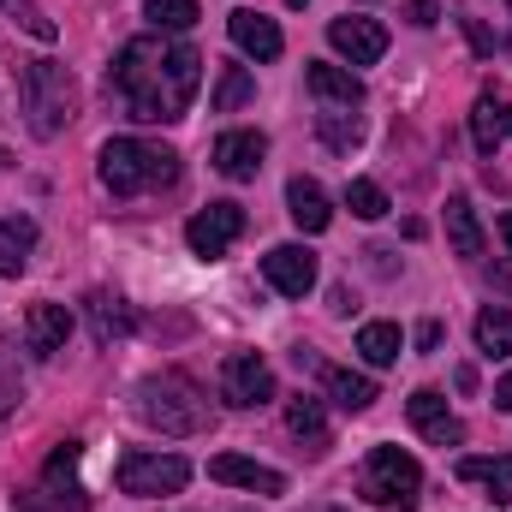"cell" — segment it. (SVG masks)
Listing matches in <instances>:
<instances>
[{"label": "cell", "instance_id": "cell-41", "mask_svg": "<svg viewBox=\"0 0 512 512\" xmlns=\"http://www.w3.org/2000/svg\"><path fill=\"white\" fill-rule=\"evenodd\" d=\"M245 512H251V507H245Z\"/></svg>", "mask_w": 512, "mask_h": 512}, {"label": "cell", "instance_id": "cell-34", "mask_svg": "<svg viewBox=\"0 0 512 512\" xmlns=\"http://www.w3.org/2000/svg\"><path fill=\"white\" fill-rule=\"evenodd\" d=\"M405 24L429 30V24H441V6H435V0H411V6H405Z\"/></svg>", "mask_w": 512, "mask_h": 512}, {"label": "cell", "instance_id": "cell-36", "mask_svg": "<svg viewBox=\"0 0 512 512\" xmlns=\"http://www.w3.org/2000/svg\"><path fill=\"white\" fill-rule=\"evenodd\" d=\"M417 346L435 352V346H441V322H423V328H417Z\"/></svg>", "mask_w": 512, "mask_h": 512}, {"label": "cell", "instance_id": "cell-26", "mask_svg": "<svg viewBox=\"0 0 512 512\" xmlns=\"http://www.w3.org/2000/svg\"><path fill=\"white\" fill-rule=\"evenodd\" d=\"M286 429H292L298 441H310V447H322V441H328V417H322V399H310V393H298V399H286Z\"/></svg>", "mask_w": 512, "mask_h": 512}, {"label": "cell", "instance_id": "cell-5", "mask_svg": "<svg viewBox=\"0 0 512 512\" xmlns=\"http://www.w3.org/2000/svg\"><path fill=\"white\" fill-rule=\"evenodd\" d=\"M358 495L370 507H387V512H411L423 501V465L399 447H370L364 471H358Z\"/></svg>", "mask_w": 512, "mask_h": 512}, {"label": "cell", "instance_id": "cell-16", "mask_svg": "<svg viewBox=\"0 0 512 512\" xmlns=\"http://www.w3.org/2000/svg\"><path fill=\"white\" fill-rule=\"evenodd\" d=\"M84 310H90V334H96V346H114V340H126L131 328H137V310H131L120 292H90Z\"/></svg>", "mask_w": 512, "mask_h": 512}, {"label": "cell", "instance_id": "cell-40", "mask_svg": "<svg viewBox=\"0 0 512 512\" xmlns=\"http://www.w3.org/2000/svg\"><path fill=\"white\" fill-rule=\"evenodd\" d=\"M310 512H334V507H310Z\"/></svg>", "mask_w": 512, "mask_h": 512}, {"label": "cell", "instance_id": "cell-14", "mask_svg": "<svg viewBox=\"0 0 512 512\" xmlns=\"http://www.w3.org/2000/svg\"><path fill=\"white\" fill-rule=\"evenodd\" d=\"M209 477H215V483H233V489H251V495H286V477H280L274 465L245 459V453H221V459H209Z\"/></svg>", "mask_w": 512, "mask_h": 512}, {"label": "cell", "instance_id": "cell-13", "mask_svg": "<svg viewBox=\"0 0 512 512\" xmlns=\"http://www.w3.org/2000/svg\"><path fill=\"white\" fill-rule=\"evenodd\" d=\"M66 340H72V310H66V304H30V316H24V346H30L36 358H54V352H66Z\"/></svg>", "mask_w": 512, "mask_h": 512}, {"label": "cell", "instance_id": "cell-37", "mask_svg": "<svg viewBox=\"0 0 512 512\" xmlns=\"http://www.w3.org/2000/svg\"><path fill=\"white\" fill-rule=\"evenodd\" d=\"M495 411H512V370L495 382Z\"/></svg>", "mask_w": 512, "mask_h": 512}, {"label": "cell", "instance_id": "cell-6", "mask_svg": "<svg viewBox=\"0 0 512 512\" xmlns=\"http://www.w3.org/2000/svg\"><path fill=\"white\" fill-rule=\"evenodd\" d=\"M191 483V465L179 453H149V447H131L120 459V495L137 501H155V495H179Z\"/></svg>", "mask_w": 512, "mask_h": 512}, {"label": "cell", "instance_id": "cell-25", "mask_svg": "<svg viewBox=\"0 0 512 512\" xmlns=\"http://www.w3.org/2000/svg\"><path fill=\"white\" fill-rule=\"evenodd\" d=\"M30 245H36V221H0V274H24L30 262Z\"/></svg>", "mask_w": 512, "mask_h": 512}, {"label": "cell", "instance_id": "cell-12", "mask_svg": "<svg viewBox=\"0 0 512 512\" xmlns=\"http://www.w3.org/2000/svg\"><path fill=\"white\" fill-rule=\"evenodd\" d=\"M262 155H268V137L262 131H221L215 137V167L227 179H239V185L262 173Z\"/></svg>", "mask_w": 512, "mask_h": 512}, {"label": "cell", "instance_id": "cell-10", "mask_svg": "<svg viewBox=\"0 0 512 512\" xmlns=\"http://www.w3.org/2000/svg\"><path fill=\"white\" fill-rule=\"evenodd\" d=\"M328 42H334V54L352 60V66H376V60L387 54V30L382 24H376V18H352V12L328 24Z\"/></svg>", "mask_w": 512, "mask_h": 512}, {"label": "cell", "instance_id": "cell-31", "mask_svg": "<svg viewBox=\"0 0 512 512\" xmlns=\"http://www.w3.org/2000/svg\"><path fill=\"white\" fill-rule=\"evenodd\" d=\"M143 18H149L155 30H191V24H197V0H149Z\"/></svg>", "mask_w": 512, "mask_h": 512}, {"label": "cell", "instance_id": "cell-1", "mask_svg": "<svg viewBox=\"0 0 512 512\" xmlns=\"http://www.w3.org/2000/svg\"><path fill=\"white\" fill-rule=\"evenodd\" d=\"M197 84H203V54L191 42H161V36H137L120 48L114 72H108V90L126 102L131 120L143 126H173L191 114L197 102Z\"/></svg>", "mask_w": 512, "mask_h": 512}, {"label": "cell", "instance_id": "cell-28", "mask_svg": "<svg viewBox=\"0 0 512 512\" xmlns=\"http://www.w3.org/2000/svg\"><path fill=\"white\" fill-rule=\"evenodd\" d=\"M251 96H256V78H251V72H245V66H221L215 96H209V102H215V114H239Z\"/></svg>", "mask_w": 512, "mask_h": 512}, {"label": "cell", "instance_id": "cell-22", "mask_svg": "<svg viewBox=\"0 0 512 512\" xmlns=\"http://www.w3.org/2000/svg\"><path fill=\"white\" fill-rule=\"evenodd\" d=\"M322 387H328V399H334L340 411H370V405H376V382H370L364 370H328V364H322Z\"/></svg>", "mask_w": 512, "mask_h": 512}, {"label": "cell", "instance_id": "cell-18", "mask_svg": "<svg viewBox=\"0 0 512 512\" xmlns=\"http://www.w3.org/2000/svg\"><path fill=\"white\" fill-rule=\"evenodd\" d=\"M286 215L298 221V233H328L334 203H328V191H322L316 179H292V185H286Z\"/></svg>", "mask_w": 512, "mask_h": 512}, {"label": "cell", "instance_id": "cell-24", "mask_svg": "<svg viewBox=\"0 0 512 512\" xmlns=\"http://www.w3.org/2000/svg\"><path fill=\"white\" fill-rule=\"evenodd\" d=\"M477 352L483 358H512V310L507 304L477 310Z\"/></svg>", "mask_w": 512, "mask_h": 512}, {"label": "cell", "instance_id": "cell-23", "mask_svg": "<svg viewBox=\"0 0 512 512\" xmlns=\"http://www.w3.org/2000/svg\"><path fill=\"white\" fill-rule=\"evenodd\" d=\"M399 352H405V340H399V328H393V322H364V328H358V358H364L370 370L399 364Z\"/></svg>", "mask_w": 512, "mask_h": 512}, {"label": "cell", "instance_id": "cell-32", "mask_svg": "<svg viewBox=\"0 0 512 512\" xmlns=\"http://www.w3.org/2000/svg\"><path fill=\"white\" fill-rule=\"evenodd\" d=\"M78 459H84V447H78V441H60V447H54V459H48V471H42V483H48V489H60V483H66V495H72V489H78V483H72Z\"/></svg>", "mask_w": 512, "mask_h": 512}, {"label": "cell", "instance_id": "cell-30", "mask_svg": "<svg viewBox=\"0 0 512 512\" xmlns=\"http://www.w3.org/2000/svg\"><path fill=\"white\" fill-rule=\"evenodd\" d=\"M346 209H352L358 221H382L387 215V191L376 185V179H352V185H346Z\"/></svg>", "mask_w": 512, "mask_h": 512}, {"label": "cell", "instance_id": "cell-39", "mask_svg": "<svg viewBox=\"0 0 512 512\" xmlns=\"http://www.w3.org/2000/svg\"><path fill=\"white\" fill-rule=\"evenodd\" d=\"M6 167H12V161H6V149H0V173H6Z\"/></svg>", "mask_w": 512, "mask_h": 512}, {"label": "cell", "instance_id": "cell-38", "mask_svg": "<svg viewBox=\"0 0 512 512\" xmlns=\"http://www.w3.org/2000/svg\"><path fill=\"white\" fill-rule=\"evenodd\" d=\"M501 245H507V256H512V209L501 215Z\"/></svg>", "mask_w": 512, "mask_h": 512}, {"label": "cell", "instance_id": "cell-11", "mask_svg": "<svg viewBox=\"0 0 512 512\" xmlns=\"http://www.w3.org/2000/svg\"><path fill=\"white\" fill-rule=\"evenodd\" d=\"M262 280L280 298H304L316 286V256L304 251V245H274V251L262 256Z\"/></svg>", "mask_w": 512, "mask_h": 512}, {"label": "cell", "instance_id": "cell-9", "mask_svg": "<svg viewBox=\"0 0 512 512\" xmlns=\"http://www.w3.org/2000/svg\"><path fill=\"white\" fill-rule=\"evenodd\" d=\"M405 417H411V429H417L423 441H435V447H459V441H465V423L447 411V393H441V387H417V393L405 399Z\"/></svg>", "mask_w": 512, "mask_h": 512}, {"label": "cell", "instance_id": "cell-20", "mask_svg": "<svg viewBox=\"0 0 512 512\" xmlns=\"http://www.w3.org/2000/svg\"><path fill=\"white\" fill-rule=\"evenodd\" d=\"M447 245L453 256H465V262H477L483 256V221H477V209H471V197H447Z\"/></svg>", "mask_w": 512, "mask_h": 512}, {"label": "cell", "instance_id": "cell-15", "mask_svg": "<svg viewBox=\"0 0 512 512\" xmlns=\"http://www.w3.org/2000/svg\"><path fill=\"white\" fill-rule=\"evenodd\" d=\"M227 36L239 42V54H251V60H280V48H286V36H280V24L274 18H262L251 6H239L233 18H227Z\"/></svg>", "mask_w": 512, "mask_h": 512}, {"label": "cell", "instance_id": "cell-2", "mask_svg": "<svg viewBox=\"0 0 512 512\" xmlns=\"http://www.w3.org/2000/svg\"><path fill=\"white\" fill-rule=\"evenodd\" d=\"M131 405H137V417H143L149 429H161V435H203V429H209V399H203V387L191 382L185 370H155V376H143V382L131 387Z\"/></svg>", "mask_w": 512, "mask_h": 512}, {"label": "cell", "instance_id": "cell-19", "mask_svg": "<svg viewBox=\"0 0 512 512\" xmlns=\"http://www.w3.org/2000/svg\"><path fill=\"white\" fill-rule=\"evenodd\" d=\"M507 137H512V102L477 96V108H471V143H477V155H495Z\"/></svg>", "mask_w": 512, "mask_h": 512}, {"label": "cell", "instance_id": "cell-8", "mask_svg": "<svg viewBox=\"0 0 512 512\" xmlns=\"http://www.w3.org/2000/svg\"><path fill=\"white\" fill-rule=\"evenodd\" d=\"M221 399L239 405V411L268 405V399H274V370H268V358H262V352H233V358L221 364Z\"/></svg>", "mask_w": 512, "mask_h": 512}, {"label": "cell", "instance_id": "cell-4", "mask_svg": "<svg viewBox=\"0 0 512 512\" xmlns=\"http://www.w3.org/2000/svg\"><path fill=\"white\" fill-rule=\"evenodd\" d=\"M18 96H24V126L36 137H60L78 120V84L60 60H30L18 78Z\"/></svg>", "mask_w": 512, "mask_h": 512}, {"label": "cell", "instance_id": "cell-17", "mask_svg": "<svg viewBox=\"0 0 512 512\" xmlns=\"http://www.w3.org/2000/svg\"><path fill=\"white\" fill-rule=\"evenodd\" d=\"M304 84H310V96H316L322 108H358V102H364V84H358V72H346V66H328V60H316V66L304 72Z\"/></svg>", "mask_w": 512, "mask_h": 512}, {"label": "cell", "instance_id": "cell-35", "mask_svg": "<svg viewBox=\"0 0 512 512\" xmlns=\"http://www.w3.org/2000/svg\"><path fill=\"white\" fill-rule=\"evenodd\" d=\"M328 310H334V316H352L358 304H352V292H346V286H334V292H328Z\"/></svg>", "mask_w": 512, "mask_h": 512}, {"label": "cell", "instance_id": "cell-29", "mask_svg": "<svg viewBox=\"0 0 512 512\" xmlns=\"http://www.w3.org/2000/svg\"><path fill=\"white\" fill-rule=\"evenodd\" d=\"M18 399H24V364H18L12 340H0V423L18 411Z\"/></svg>", "mask_w": 512, "mask_h": 512}, {"label": "cell", "instance_id": "cell-33", "mask_svg": "<svg viewBox=\"0 0 512 512\" xmlns=\"http://www.w3.org/2000/svg\"><path fill=\"white\" fill-rule=\"evenodd\" d=\"M0 6H6V12H12V18H18L30 36H36V42H54V36H60V24H54V18H48L36 0H0Z\"/></svg>", "mask_w": 512, "mask_h": 512}, {"label": "cell", "instance_id": "cell-7", "mask_svg": "<svg viewBox=\"0 0 512 512\" xmlns=\"http://www.w3.org/2000/svg\"><path fill=\"white\" fill-rule=\"evenodd\" d=\"M239 233H245V209H239V203H209V209H197V215H191L185 245H191V256L215 262V256L233 251V239H239Z\"/></svg>", "mask_w": 512, "mask_h": 512}, {"label": "cell", "instance_id": "cell-21", "mask_svg": "<svg viewBox=\"0 0 512 512\" xmlns=\"http://www.w3.org/2000/svg\"><path fill=\"white\" fill-rule=\"evenodd\" d=\"M459 477H465V483H483L495 507H512V453H495V459H459Z\"/></svg>", "mask_w": 512, "mask_h": 512}, {"label": "cell", "instance_id": "cell-3", "mask_svg": "<svg viewBox=\"0 0 512 512\" xmlns=\"http://www.w3.org/2000/svg\"><path fill=\"white\" fill-rule=\"evenodd\" d=\"M96 173L114 197H143V191H161L179 179V155L161 143H143V137H114V143H102Z\"/></svg>", "mask_w": 512, "mask_h": 512}, {"label": "cell", "instance_id": "cell-27", "mask_svg": "<svg viewBox=\"0 0 512 512\" xmlns=\"http://www.w3.org/2000/svg\"><path fill=\"white\" fill-rule=\"evenodd\" d=\"M316 137H322L328 149H358L364 120H358L352 108H322V114H316Z\"/></svg>", "mask_w": 512, "mask_h": 512}]
</instances>
